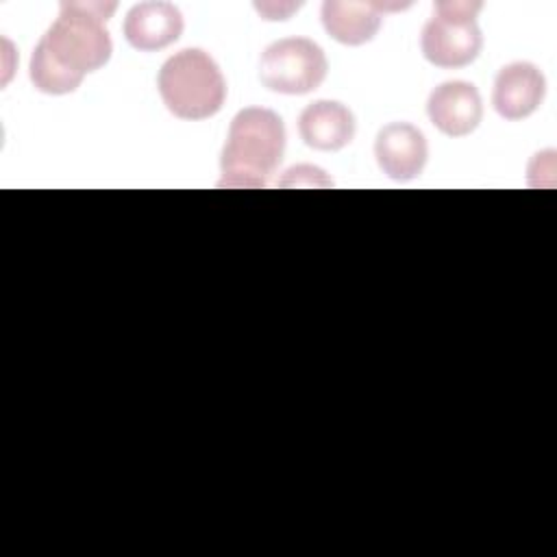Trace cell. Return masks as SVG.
<instances>
[{
	"label": "cell",
	"mask_w": 557,
	"mask_h": 557,
	"mask_svg": "<svg viewBox=\"0 0 557 557\" xmlns=\"http://www.w3.org/2000/svg\"><path fill=\"white\" fill-rule=\"evenodd\" d=\"M329 72L324 50L307 37L270 44L259 61V78L270 91L300 96L318 89Z\"/></svg>",
	"instance_id": "obj_5"
},
{
	"label": "cell",
	"mask_w": 557,
	"mask_h": 557,
	"mask_svg": "<svg viewBox=\"0 0 557 557\" xmlns=\"http://www.w3.org/2000/svg\"><path fill=\"white\" fill-rule=\"evenodd\" d=\"M298 133L309 148L342 150L355 137V115L337 100H315L302 109Z\"/></svg>",
	"instance_id": "obj_11"
},
{
	"label": "cell",
	"mask_w": 557,
	"mask_h": 557,
	"mask_svg": "<svg viewBox=\"0 0 557 557\" xmlns=\"http://www.w3.org/2000/svg\"><path fill=\"white\" fill-rule=\"evenodd\" d=\"M426 113L433 126L444 135H470L483 117L481 94L468 81H446L431 91L426 100Z\"/></svg>",
	"instance_id": "obj_6"
},
{
	"label": "cell",
	"mask_w": 557,
	"mask_h": 557,
	"mask_svg": "<svg viewBox=\"0 0 557 557\" xmlns=\"http://www.w3.org/2000/svg\"><path fill=\"white\" fill-rule=\"evenodd\" d=\"M546 78L537 65L529 61H513L496 74L492 104L505 120L529 117L544 100Z\"/></svg>",
	"instance_id": "obj_7"
},
{
	"label": "cell",
	"mask_w": 557,
	"mask_h": 557,
	"mask_svg": "<svg viewBox=\"0 0 557 557\" xmlns=\"http://www.w3.org/2000/svg\"><path fill=\"white\" fill-rule=\"evenodd\" d=\"M481 9V2H435L433 17L424 24L420 37L424 59L437 67L470 65L483 48V35L476 24Z\"/></svg>",
	"instance_id": "obj_4"
},
{
	"label": "cell",
	"mask_w": 557,
	"mask_h": 557,
	"mask_svg": "<svg viewBox=\"0 0 557 557\" xmlns=\"http://www.w3.org/2000/svg\"><path fill=\"white\" fill-rule=\"evenodd\" d=\"M385 9L394 11L398 4L326 0L322 4V24L335 41L346 46H361L374 39L379 33Z\"/></svg>",
	"instance_id": "obj_10"
},
{
	"label": "cell",
	"mask_w": 557,
	"mask_h": 557,
	"mask_svg": "<svg viewBox=\"0 0 557 557\" xmlns=\"http://www.w3.org/2000/svg\"><path fill=\"white\" fill-rule=\"evenodd\" d=\"M157 87L163 104L181 120H207L226 98V81L218 63L200 48L172 54L159 70Z\"/></svg>",
	"instance_id": "obj_3"
},
{
	"label": "cell",
	"mask_w": 557,
	"mask_h": 557,
	"mask_svg": "<svg viewBox=\"0 0 557 557\" xmlns=\"http://www.w3.org/2000/svg\"><path fill=\"white\" fill-rule=\"evenodd\" d=\"M115 2H61L59 17L35 46L28 76L35 89L72 94L85 74L100 70L113 52L107 20Z\"/></svg>",
	"instance_id": "obj_1"
},
{
	"label": "cell",
	"mask_w": 557,
	"mask_h": 557,
	"mask_svg": "<svg viewBox=\"0 0 557 557\" xmlns=\"http://www.w3.org/2000/svg\"><path fill=\"white\" fill-rule=\"evenodd\" d=\"M183 33V15L170 2H139L124 17L126 41L141 52H154L174 44Z\"/></svg>",
	"instance_id": "obj_9"
},
{
	"label": "cell",
	"mask_w": 557,
	"mask_h": 557,
	"mask_svg": "<svg viewBox=\"0 0 557 557\" xmlns=\"http://www.w3.org/2000/svg\"><path fill=\"white\" fill-rule=\"evenodd\" d=\"M285 152V124L278 113L263 107L242 109L222 150L220 187H263Z\"/></svg>",
	"instance_id": "obj_2"
},
{
	"label": "cell",
	"mask_w": 557,
	"mask_h": 557,
	"mask_svg": "<svg viewBox=\"0 0 557 557\" xmlns=\"http://www.w3.org/2000/svg\"><path fill=\"white\" fill-rule=\"evenodd\" d=\"M374 157L389 178L411 181L422 172L429 159V146L420 128L407 122H392L379 131Z\"/></svg>",
	"instance_id": "obj_8"
}]
</instances>
